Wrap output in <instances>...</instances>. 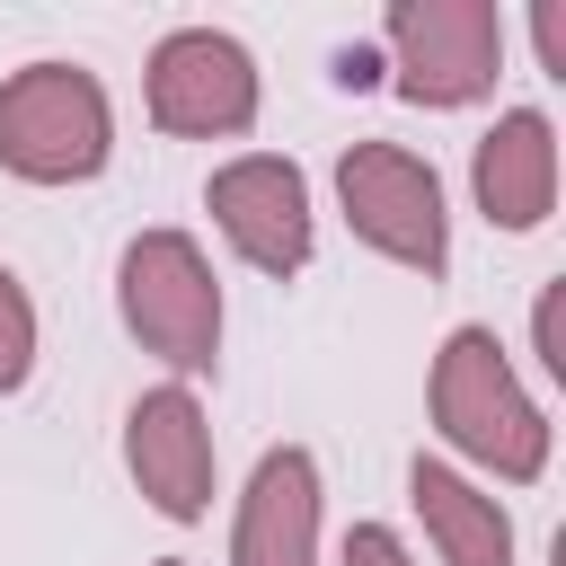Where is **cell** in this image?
Here are the masks:
<instances>
[{
	"instance_id": "1",
	"label": "cell",
	"mask_w": 566,
	"mask_h": 566,
	"mask_svg": "<svg viewBox=\"0 0 566 566\" xmlns=\"http://www.w3.org/2000/svg\"><path fill=\"white\" fill-rule=\"evenodd\" d=\"M424 416H433V433H442V451H451L460 469H478V478H495V486H539V478H548L557 424H548V407L522 389V371H513V354H504L495 327L469 318V327L442 336V354H433V371H424Z\"/></svg>"
},
{
	"instance_id": "2",
	"label": "cell",
	"mask_w": 566,
	"mask_h": 566,
	"mask_svg": "<svg viewBox=\"0 0 566 566\" xmlns=\"http://www.w3.org/2000/svg\"><path fill=\"white\" fill-rule=\"evenodd\" d=\"M115 318L177 380L221 371V274L195 230H133L115 256Z\"/></svg>"
},
{
	"instance_id": "3",
	"label": "cell",
	"mask_w": 566,
	"mask_h": 566,
	"mask_svg": "<svg viewBox=\"0 0 566 566\" xmlns=\"http://www.w3.org/2000/svg\"><path fill=\"white\" fill-rule=\"evenodd\" d=\"M115 159V97L88 62H27L0 80V168L18 186H88Z\"/></svg>"
},
{
	"instance_id": "4",
	"label": "cell",
	"mask_w": 566,
	"mask_h": 566,
	"mask_svg": "<svg viewBox=\"0 0 566 566\" xmlns=\"http://www.w3.org/2000/svg\"><path fill=\"white\" fill-rule=\"evenodd\" d=\"M380 53L407 106H433V115L478 106L495 97V71H504V9L495 0H389Z\"/></svg>"
},
{
	"instance_id": "5",
	"label": "cell",
	"mask_w": 566,
	"mask_h": 566,
	"mask_svg": "<svg viewBox=\"0 0 566 566\" xmlns=\"http://www.w3.org/2000/svg\"><path fill=\"white\" fill-rule=\"evenodd\" d=\"M336 212H345V230H354L371 256H389V265H407V274H424V283L451 265L442 177H433V159L407 150V142H354V150L336 159Z\"/></svg>"
},
{
	"instance_id": "6",
	"label": "cell",
	"mask_w": 566,
	"mask_h": 566,
	"mask_svg": "<svg viewBox=\"0 0 566 566\" xmlns=\"http://www.w3.org/2000/svg\"><path fill=\"white\" fill-rule=\"evenodd\" d=\"M265 106L256 53L230 27H168L142 62V115L168 142H239Z\"/></svg>"
},
{
	"instance_id": "7",
	"label": "cell",
	"mask_w": 566,
	"mask_h": 566,
	"mask_svg": "<svg viewBox=\"0 0 566 566\" xmlns=\"http://www.w3.org/2000/svg\"><path fill=\"white\" fill-rule=\"evenodd\" d=\"M203 212H212V230L230 239V256L256 265V274H274V283H292V274L318 256L310 177H301V159H283V150H239V159H221V168L203 177Z\"/></svg>"
},
{
	"instance_id": "8",
	"label": "cell",
	"mask_w": 566,
	"mask_h": 566,
	"mask_svg": "<svg viewBox=\"0 0 566 566\" xmlns=\"http://www.w3.org/2000/svg\"><path fill=\"white\" fill-rule=\"evenodd\" d=\"M124 478L142 486V504L159 522H203L221 495V451H212V416L186 380H159L124 407Z\"/></svg>"
},
{
	"instance_id": "9",
	"label": "cell",
	"mask_w": 566,
	"mask_h": 566,
	"mask_svg": "<svg viewBox=\"0 0 566 566\" xmlns=\"http://www.w3.org/2000/svg\"><path fill=\"white\" fill-rule=\"evenodd\" d=\"M318 522H327L318 451L310 442H274V451H256V469L239 486L230 566H318Z\"/></svg>"
},
{
	"instance_id": "10",
	"label": "cell",
	"mask_w": 566,
	"mask_h": 566,
	"mask_svg": "<svg viewBox=\"0 0 566 566\" xmlns=\"http://www.w3.org/2000/svg\"><path fill=\"white\" fill-rule=\"evenodd\" d=\"M469 195L486 212V230H548L557 212V124L548 106H504L478 150H469Z\"/></svg>"
},
{
	"instance_id": "11",
	"label": "cell",
	"mask_w": 566,
	"mask_h": 566,
	"mask_svg": "<svg viewBox=\"0 0 566 566\" xmlns=\"http://www.w3.org/2000/svg\"><path fill=\"white\" fill-rule=\"evenodd\" d=\"M407 504H416V522H424V539H433L442 566H513V513L469 469L416 451L407 460Z\"/></svg>"
},
{
	"instance_id": "12",
	"label": "cell",
	"mask_w": 566,
	"mask_h": 566,
	"mask_svg": "<svg viewBox=\"0 0 566 566\" xmlns=\"http://www.w3.org/2000/svg\"><path fill=\"white\" fill-rule=\"evenodd\" d=\"M35 354H44L35 292L18 283V265H0V398H18V389L35 380Z\"/></svg>"
},
{
	"instance_id": "13",
	"label": "cell",
	"mask_w": 566,
	"mask_h": 566,
	"mask_svg": "<svg viewBox=\"0 0 566 566\" xmlns=\"http://www.w3.org/2000/svg\"><path fill=\"white\" fill-rule=\"evenodd\" d=\"M531 354H539L548 380H566V274H548L539 301H531Z\"/></svg>"
},
{
	"instance_id": "14",
	"label": "cell",
	"mask_w": 566,
	"mask_h": 566,
	"mask_svg": "<svg viewBox=\"0 0 566 566\" xmlns=\"http://www.w3.org/2000/svg\"><path fill=\"white\" fill-rule=\"evenodd\" d=\"M336 566H416V548H407L389 522H354L345 548H336Z\"/></svg>"
},
{
	"instance_id": "15",
	"label": "cell",
	"mask_w": 566,
	"mask_h": 566,
	"mask_svg": "<svg viewBox=\"0 0 566 566\" xmlns=\"http://www.w3.org/2000/svg\"><path fill=\"white\" fill-rule=\"evenodd\" d=\"M531 44H539V71H548V80H566V18H557L548 0L531 9Z\"/></svg>"
},
{
	"instance_id": "16",
	"label": "cell",
	"mask_w": 566,
	"mask_h": 566,
	"mask_svg": "<svg viewBox=\"0 0 566 566\" xmlns=\"http://www.w3.org/2000/svg\"><path fill=\"white\" fill-rule=\"evenodd\" d=\"M336 80H345V88H371L380 62H371V53H336Z\"/></svg>"
},
{
	"instance_id": "17",
	"label": "cell",
	"mask_w": 566,
	"mask_h": 566,
	"mask_svg": "<svg viewBox=\"0 0 566 566\" xmlns=\"http://www.w3.org/2000/svg\"><path fill=\"white\" fill-rule=\"evenodd\" d=\"M150 566H186V557H150Z\"/></svg>"
}]
</instances>
